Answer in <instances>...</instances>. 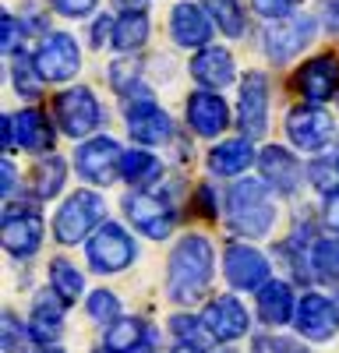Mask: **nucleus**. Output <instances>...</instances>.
Segmentation results:
<instances>
[{"instance_id":"obj_34","label":"nucleus","mask_w":339,"mask_h":353,"mask_svg":"<svg viewBox=\"0 0 339 353\" xmlns=\"http://www.w3.org/2000/svg\"><path fill=\"white\" fill-rule=\"evenodd\" d=\"M11 74H14V88L21 92V99H39L43 92V74L36 71V64L28 61V57H18V61L11 64Z\"/></svg>"},{"instance_id":"obj_51","label":"nucleus","mask_w":339,"mask_h":353,"mask_svg":"<svg viewBox=\"0 0 339 353\" xmlns=\"http://www.w3.org/2000/svg\"><path fill=\"white\" fill-rule=\"evenodd\" d=\"M336 166H339V156H336Z\"/></svg>"},{"instance_id":"obj_30","label":"nucleus","mask_w":339,"mask_h":353,"mask_svg":"<svg viewBox=\"0 0 339 353\" xmlns=\"http://www.w3.org/2000/svg\"><path fill=\"white\" fill-rule=\"evenodd\" d=\"M50 290L64 304H74L81 297V290H85V279L78 272V265H71L68 258H53L50 261Z\"/></svg>"},{"instance_id":"obj_13","label":"nucleus","mask_w":339,"mask_h":353,"mask_svg":"<svg viewBox=\"0 0 339 353\" xmlns=\"http://www.w3.org/2000/svg\"><path fill=\"white\" fill-rule=\"evenodd\" d=\"M294 85L307 103H329L339 92V57L318 53L311 61H304L294 74Z\"/></svg>"},{"instance_id":"obj_20","label":"nucleus","mask_w":339,"mask_h":353,"mask_svg":"<svg viewBox=\"0 0 339 353\" xmlns=\"http://www.w3.org/2000/svg\"><path fill=\"white\" fill-rule=\"evenodd\" d=\"M187 124L202 134V138H216L230 128V106L223 103L219 92H209V88H198V92L187 96Z\"/></svg>"},{"instance_id":"obj_8","label":"nucleus","mask_w":339,"mask_h":353,"mask_svg":"<svg viewBox=\"0 0 339 353\" xmlns=\"http://www.w3.org/2000/svg\"><path fill=\"white\" fill-rule=\"evenodd\" d=\"M43 244V212L36 205H8L4 209V248L11 258H32Z\"/></svg>"},{"instance_id":"obj_3","label":"nucleus","mask_w":339,"mask_h":353,"mask_svg":"<svg viewBox=\"0 0 339 353\" xmlns=\"http://www.w3.org/2000/svg\"><path fill=\"white\" fill-rule=\"evenodd\" d=\"M106 223V198L99 191H74L53 219V237L61 244H78L85 241L92 230Z\"/></svg>"},{"instance_id":"obj_24","label":"nucleus","mask_w":339,"mask_h":353,"mask_svg":"<svg viewBox=\"0 0 339 353\" xmlns=\"http://www.w3.org/2000/svg\"><path fill=\"white\" fill-rule=\"evenodd\" d=\"M251 163H254L251 138H230V141H219L216 149L209 152V170H212V173H219V176H240Z\"/></svg>"},{"instance_id":"obj_49","label":"nucleus","mask_w":339,"mask_h":353,"mask_svg":"<svg viewBox=\"0 0 339 353\" xmlns=\"http://www.w3.org/2000/svg\"><path fill=\"white\" fill-rule=\"evenodd\" d=\"M174 353H205V350H198V346H184V343H177V346H174Z\"/></svg>"},{"instance_id":"obj_9","label":"nucleus","mask_w":339,"mask_h":353,"mask_svg":"<svg viewBox=\"0 0 339 353\" xmlns=\"http://www.w3.org/2000/svg\"><path fill=\"white\" fill-rule=\"evenodd\" d=\"M124 212H127V223L134 230H141L149 241H166L174 233V209L159 198V194H149V191H131L124 194Z\"/></svg>"},{"instance_id":"obj_33","label":"nucleus","mask_w":339,"mask_h":353,"mask_svg":"<svg viewBox=\"0 0 339 353\" xmlns=\"http://www.w3.org/2000/svg\"><path fill=\"white\" fill-rule=\"evenodd\" d=\"M170 332H174L184 346H198V350H209L216 343L212 332L205 329V321L194 318V314H174L170 318Z\"/></svg>"},{"instance_id":"obj_40","label":"nucleus","mask_w":339,"mask_h":353,"mask_svg":"<svg viewBox=\"0 0 339 353\" xmlns=\"http://www.w3.org/2000/svg\"><path fill=\"white\" fill-rule=\"evenodd\" d=\"M297 4H300V0H251V8L258 11L262 18H269V21H276V18H287Z\"/></svg>"},{"instance_id":"obj_31","label":"nucleus","mask_w":339,"mask_h":353,"mask_svg":"<svg viewBox=\"0 0 339 353\" xmlns=\"http://www.w3.org/2000/svg\"><path fill=\"white\" fill-rule=\"evenodd\" d=\"M307 265H311V276L339 283V241H315L307 248Z\"/></svg>"},{"instance_id":"obj_2","label":"nucleus","mask_w":339,"mask_h":353,"mask_svg":"<svg viewBox=\"0 0 339 353\" xmlns=\"http://www.w3.org/2000/svg\"><path fill=\"white\" fill-rule=\"evenodd\" d=\"M226 223L237 230L240 237H265L276 223V205H272V188L265 181H237L226 194Z\"/></svg>"},{"instance_id":"obj_14","label":"nucleus","mask_w":339,"mask_h":353,"mask_svg":"<svg viewBox=\"0 0 339 353\" xmlns=\"http://www.w3.org/2000/svg\"><path fill=\"white\" fill-rule=\"evenodd\" d=\"M223 272L226 283L234 290H262L272 276L269 269V258L258 248H247V244H230L223 254Z\"/></svg>"},{"instance_id":"obj_38","label":"nucleus","mask_w":339,"mask_h":353,"mask_svg":"<svg viewBox=\"0 0 339 353\" xmlns=\"http://www.w3.org/2000/svg\"><path fill=\"white\" fill-rule=\"evenodd\" d=\"M21 43H25V25L14 14H4V53L8 57H18L21 53Z\"/></svg>"},{"instance_id":"obj_41","label":"nucleus","mask_w":339,"mask_h":353,"mask_svg":"<svg viewBox=\"0 0 339 353\" xmlns=\"http://www.w3.org/2000/svg\"><path fill=\"white\" fill-rule=\"evenodd\" d=\"M53 11L56 14H64V18H85V14H92L99 0H50Z\"/></svg>"},{"instance_id":"obj_46","label":"nucleus","mask_w":339,"mask_h":353,"mask_svg":"<svg viewBox=\"0 0 339 353\" xmlns=\"http://www.w3.org/2000/svg\"><path fill=\"white\" fill-rule=\"evenodd\" d=\"M198 209L205 212V219L216 216V209H212V188H198Z\"/></svg>"},{"instance_id":"obj_50","label":"nucleus","mask_w":339,"mask_h":353,"mask_svg":"<svg viewBox=\"0 0 339 353\" xmlns=\"http://www.w3.org/2000/svg\"><path fill=\"white\" fill-rule=\"evenodd\" d=\"M39 353H64V350H56V346H46V350H39Z\"/></svg>"},{"instance_id":"obj_7","label":"nucleus","mask_w":339,"mask_h":353,"mask_svg":"<svg viewBox=\"0 0 339 353\" xmlns=\"http://www.w3.org/2000/svg\"><path fill=\"white\" fill-rule=\"evenodd\" d=\"M311 36H315V18H307V14L276 18V21H269L265 36H262L265 57H269L272 64H287L290 57H297L311 43Z\"/></svg>"},{"instance_id":"obj_19","label":"nucleus","mask_w":339,"mask_h":353,"mask_svg":"<svg viewBox=\"0 0 339 353\" xmlns=\"http://www.w3.org/2000/svg\"><path fill=\"white\" fill-rule=\"evenodd\" d=\"M212 14H205L202 4H191V0H181V4L170 11V32H174L177 46L184 50H198V46H209L212 39Z\"/></svg>"},{"instance_id":"obj_5","label":"nucleus","mask_w":339,"mask_h":353,"mask_svg":"<svg viewBox=\"0 0 339 353\" xmlns=\"http://www.w3.org/2000/svg\"><path fill=\"white\" fill-rule=\"evenodd\" d=\"M89 265L103 276H113V272H124L127 265L134 261L138 248L134 241L127 237V230L121 223H103L92 237H89Z\"/></svg>"},{"instance_id":"obj_37","label":"nucleus","mask_w":339,"mask_h":353,"mask_svg":"<svg viewBox=\"0 0 339 353\" xmlns=\"http://www.w3.org/2000/svg\"><path fill=\"white\" fill-rule=\"evenodd\" d=\"M110 81H113V88H117L121 96H127V92H149L145 85H138V64L134 61H121V64H113L110 68Z\"/></svg>"},{"instance_id":"obj_44","label":"nucleus","mask_w":339,"mask_h":353,"mask_svg":"<svg viewBox=\"0 0 339 353\" xmlns=\"http://www.w3.org/2000/svg\"><path fill=\"white\" fill-rule=\"evenodd\" d=\"M113 28H117V18L99 14V18H96V25H92V43H96V46H103L106 39L113 43Z\"/></svg>"},{"instance_id":"obj_27","label":"nucleus","mask_w":339,"mask_h":353,"mask_svg":"<svg viewBox=\"0 0 339 353\" xmlns=\"http://www.w3.org/2000/svg\"><path fill=\"white\" fill-rule=\"evenodd\" d=\"M64 176H68V166L61 156H46L32 166V173H28V194H32L36 201H50L61 194L64 188Z\"/></svg>"},{"instance_id":"obj_45","label":"nucleus","mask_w":339,"mask_h":353,"mask_svg":"<svg viewBox=\"0 0 339 353\" xmlns=\"http://www.w3.org/2000/svg\"><path fill=\"white\" fill-rule=\"evenodd\" d=\"M318 21L329 32H339V0H322L318 4Z\"/></svg>"},{"instance_id":"obj_39","label":"nucleus","mask_w":339,"mask_h":353,"mask_svg":"<svg viewBox=\"0 0 339 353\" xmlns=\"http://www.w3.org/2000/svg\"><path fill=\"white\" fill-rule=\"evenodd\" d=\"M254 353H307V350H304V343H297V339L258 336V339H254Z\"/></svg>"},{"instance_id":"obj_15","label":"nucleus","mask_w":339,"mask_h":353,"mask_svg":"<svg viewBox=\"0 0 339 353\" xmlns=\"http://www.w3.org/2000/svg\"><path fill=\"white\" fill-rule=\"evenodd\" d=\"M297 332L311 343H325L339 332V307L322 297V293H304V297L297 301Z\"/></svg>"},{"instance_id":"obj_17","label":"nucleus","mask_w":339,"mask_h":353,"mask_svg":"<svg viewBox=\"0 0 339 353\" xmlns=\"http://www.w3.org/2000/svg\"><path fill=\"white\" fill-rule=\"evenodd\" d=\"M124 121H127V131L138 145H163V141H170V134H174L166 110H159L149 96L131 99L127 110H124Z\"/></svg>"},{"instance_id":"obj_29","label":"nucleus","mask_w":339,"mask_h":353,"mask_svg":"<svg viewBox=\"0 0 339 353\" xmlns=\"http://www.w3.org/2000/svg\"><path fill=\"white\" fill-rule=\"evenodd\" d=\"M149 39V18L145 11H127L117 18V28H113V50H121V53H134L141 50Z\"/></svg>"},{"instance_id":"obj_21","label":"nucleus","mask_w":339,"mask_h":353,"mask_svg":"<svg viewBox=\"0 0 339 353\" xmlns=\"http://www.w3.org/2000/svg\"><path fill=\"white\" fill-rule=\"evenodd\" d=\"M191 74H194V81L202 85V88L216 92V88H226V85L237 78V68H234L230 50H223V46H202V50L191 57Z\"/></svg>"},{"instance_id":"obj_1","label":"nucleus","mask_w":339,"mask_h":353,"mask_svg":"<svg viewBox=\"0 0 339 353\" xmlns=\"http://www.w3.org/2000/svg\"><path fill=\"white\" fill-rule=\"evenodd\" d=\"M216 269V251L202 233H187L181 244L170 254V269H166V293L177 304H194L212 283Z\"/></svg>"},{"instance_id":"obj_12","label":"nucleus","mask_w":339,"mask_h":353,"mask_svg":"<svg viewBox=\"0 0 339 353\" xmlns=\"http://www.w3.org/2000/svg\"><path fill=\"white\" fill-rule=\"evenodd\" d=\"M287 134L300 152H318L332 141L336 121H332V113H325L318 106H294L287 117Z\"/></svg>"},{"instance_id":"obj_18","label":"nucleus","mask_w":339,"mask_h":353,"mask_svg":"<svg viewBox=\"0 0 339 353\" xmlns=\"http://www.w3.org/2000/svg\"><path fill=\"white\" fill-rule=\"evenodd\" d=\"M202 321H205V329L212 332L216 343H234V339L247 336V329H251V318H247V311L237 297L209 301V307L202 311Z\"/></svg>"},{"instance_id":"obj_43","label":"nucleus","mask_w":339,"mask_h":353,"mask_svg":"<svg viewBox=\"0 0 339 353\" xmlns=\"http://www.w3.org/2000/svg\"><path fill=\"white\" fill-rule=\"evenodd\" d=\"M336 170H339V166H332L329 159H315V166H311V181H315L322 191H332L336 184H329V173L336 176Z\"/></svg>"},{"instance_id":"obj_4","label":"nucleus","mask_w":339,"mask_h":353,"mask_svg":"<svg viewBox=\"0 0 339 353\" xmlns=\"http://www.w3.org/2000/svg\"><path fill=\"white\" fill-rule=\"evenodd\" d=\"M53 113H56L61 131L68 138H74V141L85 138V134H92L103 124V110H99L89 85H74V88H68V92H61L56 103H53Z\"/></svg>"},{"instance_id":"obj_6","label":"nucleus","mask_w":339,"mask_h":353,"mask_svg":"<svg viewBox=\"0 0 339 353\" xmlns=\"http://www.w3.org/2000/svg\"><path fill=\"white\" fill-rule=\"evenodd\" d=\"M121 163H124V152L113 138H92V141H81L78 152H74V170L78 176H85L89 184L96 188H106L121 176Z\"/></svg>"},{"instance_id":"obj_28","label":"nucleus","mask_w":339,"mask_h":353,"mask_svg":"<svg viewBox=\"0 0 339 353\" xmlns=\"http://www.w3.org/2000/svg\"><path fill=\"white\" fill-rule=\"evenodd\" d=\"M159 173H163V163H159L152 152H145V149H131V152H124L121 176H124V181H127L134 191L152 188V184L159 181Z\"/></svg>"},{"instance_id":"obj_23","label":"nucleus","mask_w":339,"mask_h":353,"mask_svg":"<svg viewBox=\"0 0 339 353\" xmlns=\"http://www.w3.org/2000/svg\"><path fill=\"white\" fill-rule=\"evenodd\" d=\"M14 134H18L21 149H25V152H36V156L50 152V149H53V138H56L53 128H50V121H46V113L36 110V106L14 113Z\"/></svg>"},{"instance_id":"obj_22","label":"nucleus","mask_w":339,"mask_h":353,"mask_svg":"<svg viewBox=\"0 0 339 353\" xmlns=\"http://www.w3.org/2000/svg\"><path fill=\"white\" fill-rule=\"evenodd\" d=\"M106 353H156V332L138 318H121L106 329Z\"/></svg>"},{"instance_id":"obj_11","label":"nucleus","mask_w":339,"mask_h":353,"mask_svg":"<svg viewBox=\"0 0 339 353\" xmlns=\"http://www.w3.org/2000/svg\"><path fill=\"white\" fill-rule=\"evenodd\" d=\"M237 128L244 138H262L269 128V81L262 71H251L240 81V103H237Z\"/></svg>"},{"instance_id":"obj_10","label":"nucleus","mask_w":339,"mask_h":353,"mask_svg":"<svg viewBox=\"0 0 339 353\" xmlns=\"http://www.w3.org/2000/svg\"><path fill=\"white\" fill-rule=\"evenodd\" d=\"M36 71L43 74V81H71L81 68V50L74 43V36L68 32H53L43 39V46L32 57Z\"/></svg>"},{"instance_id":"obj_35","label":"nucleus","mask_w":339,"mask_h":353,"mask_svg":"<svg viewBox=\"0 0 339 353\" xmlns=\"http://www.w3.org/2000/svg\"><path fill=\"white\" fill-rule=\"evenodd\" d=\"M89 318L99 321V325H113V321H121V301H117V293L96 290L92 297H89Z\"/></svg>"},{"instance_id":"obj_42","label":"nucleus","mask_w":339,"mask_h":353,"mask_svg":"<svg viewBox=\"0 0 339 353\" xmlns=\"http://www.w3.org/2000/svg\"><path fill=\"white\" fill-rule=\"evenodd\" d=\"M322 216H325V226L339 237V184L332 191H325V205H322Z\"/></svg>"},{"instance_id":"obj_36","label":"nucleus","mask_w":339,"mask_h":353,"mask_svg":"<svg viewBox=\"0 0 339 353\" xmlns=\"http://www.w3.org/2000/svg\"><path fill=\"white\" fill-rule=\"evenodd\" d=\"M28 339H36L32 329H25L11 311H4V353H25Z\"/></svg>"},{"instance_id":"obj_32","label":"nucleus","mask_w":339,"mask_h":353,"mask_svg":"<svg viewBox=\"0 0 339 353\" xmlns=\"http://www.w3.org/2000/svg\"><path fill=\"white\" fill-rule=\"evenodd\" d=\"M205 11L212 14V21L219 25V32H226L230 39H240L247 32L244 25V11L237 0H205Z\"/></svg>"},{"instance_id":"obj_16","label":"nucleus","mask_w":339,"mask_h":353,"mask_svg":"<svg viewBox=\"0 0 339 353\" xmlns=\"http://www.w3.org/2000/svg\"><path fill=\"white\" fill-rule=\"evenodd\" d=\"M258 170H262V181L276 191V194H297L300 181H304V166L297 163V156L282 145H265L258 152Z\"/></svg>"},{"instance_id":"obj_48","label":"nucleus","mask_w":339,"mask_h":353,"mask_svg":"<svg viewBox=\"0 0 339 353\" xmlns=\"http://www.w3.org/2000/svg\"><path fill=\"white\" fill-rule=\"evenodd\" d=\"M14 194V166H11V159H4V198H11Z\"/></svg>"},{"instance_id":"obj_26","label":"nucleus","mask_w":339,"mask_h":353,"mask_svg":"<svg viewBox=\"0 0 339 353\" xmlns=\"http://www.w3.org/2000/svg\"><path fill=\"white\" fill-rule=\"evenodd\" d=\"M28 329H32L36 343H46L50 346L56 336H61V329H64V301L56 297V293H39Z\"/></svg>"},{"instance_id":"obj_47","label":"nucleus","mask_w":339,"mask_h":353,"mask_svg":"<svg viewBox=\"0 0 339 353\" xmlns=\"http://www.w3.org/2000/svg\"><path fill=\"white\" fill-rule=\"evenodd\" d=\"M14 145H18V134H14V113H8V117H4V149L11 152Z\"/></svg>"},{"instance_id":"obj_25","label":"nucleus","mask_w":339,"mask_h":353,"mask_svg":"<svg viewBox=\"0 0 339 353\" xmlns=\"http://www.w3.org/2000/svg\"><path fill=\"white\" fill-rule=\"evenodd\" d=\"M258 314L265 325H287V321L297 314L294 307V293L282 279H269L262 290H258Z\"/></svg>"}]
</instances>
